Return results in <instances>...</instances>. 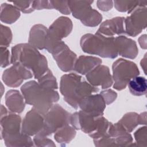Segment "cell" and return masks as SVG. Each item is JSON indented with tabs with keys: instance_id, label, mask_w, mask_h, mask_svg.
I'll return each instance as SVG.
<instances>
[{
	"instance_id": "obj_1",
	"label": "cell",
	"mask_w": 147,
	"mask_h": 147,
	"mask_svg": "<svg viewBox=\"0 0 147 147\" xmlns=\"http://www.w3.org/2000/svg\"><path fill=\"white\" fill-rule=\"evenodd\" d=\"M60 91L65 100L71 106L77 109L82 99L92 92L99 91V88L82 80L81 76L71 73L61 77Z\"/></svg>"
},
{
	"instance_id": "obj_2",
	"label": "cell",
	"mask_w": 147,
	"mask_h": 147,
	"mask_svg": "<svg viewBox=\"0 0 147 147\" xmlns=\"http://www.w3.org/2000/svg\"><path fill=\"white\" fill-rule=\"evenodd\" d=\"M25 102L33 106V109L45 115L52 106V103L59 99V94L53 90L48 89L35 81L26 83L21 88Z\"/></svg>"
},
{
	"instance_id": "obj_3",
	"label": "cell",
	"mask_w": 147,
	"mask_h": 147,
	"mask_svg": "<svg viewBox=\"0 0 147 147\" xmlns=\"http://www.w3.org/2000/svg\"><path fill=\"white\" fill-rule=\"evenodd\" d=\"M11 52V63L19 62L29 69H32L35 79H39L48 70L47 59L32 45H17L12 48Z\"/></svg>"
},
{
	"instance_id": "obj_4",
	"label": "cell",
	"mask_w": 147,
	"mask_h": 147,
	"mask_svg": "<svg viewBox=\"0 0 147 147\" xmlns=\"http://www.w3.org/2000/svg\"><path fill=\"white\" fill-rule=\"evenodd\" d=\"M80 43L92 44V46L82 48L86 53L112 59L117 56L118 52L113 37H105L97 33L96 35L87 34L82 36Z\"/></svg>"
},
{
	"instance_id": "obj_5",
	"label": "cell",
	"mask_w": 147,
	"mask_h": 147,
	"mask_svg": "<svg viewBox=\"0 0 147 147\" xmlns=\"http://www.w3.org/2000/svg\"><path fill=\"white\" fill-rule=\"evenodd\" d=\"M1 133L6 146H14V142H22L23 139L29 138L27 135L20 133L21 117L7 112L5 107L1 105Z\"/></svg>"
},
{
	"instance_id": "obj_6",
	"label": "cell",
	"mask_w": 147,
	"mask_h": 147,
	"mask_svg": "<svg viewBox=\"0 0 147 147\" xmlns=\"http://www.w3.org/2000/svg\"><path fill=\"white\" fill-rule=\"evenodd\" d=\"M93 1H68L73 16L80 19L87 26H95L102 20V16L91 7Z\"/></svg>"
},
{
	"instance_id": "obj_7",
	"label": "cell",
	"mask_w": 147,
	"mask_h": 147,
	"mask_svg": "<svg viewBox=\"0 0 147 147\" xmlns=\"http://www.w3.org/2000/svg\"><path fill=\"white\" fill-rule=\"evenodd\" d=\"M114 88L121 90L126 87L129 81L139 74L136 64L130 61L119 59L113 65Z\"/></svg>"
},
{
	"instance_id": "obj_8",
	"label": "cell",
	"mask_w": 147,
	"mask_h": 147,
	"mask_svg": "<svg viewBox=\"0 0 147 147\" xmlns=\"http://www.w3.org/2000/svg\"><path fill=\"white\" fill-rule=\"evenodd\" d=\"M13 65L4 71L2 80L8 86L16 87L20 86L24 79L31 78L33 75L29 69L19 62H14Z\"/></svg>"
},
{
	"instance_id": "obj_9",
	"label": "cell",
	"mask_w": 147,
	"mask_h": 147,
	"mask_svg": "<svg viewBox=\"0 0 147 147\" xmlns=\"http://www.w3.org/2000/svg\"><path fill=\"white\" fill-rule=\"evenodd\" d=\"M41 114L33 108L27 113L22 122V133L27 136L38 133L42 130L44 122V119Z\"/></svg>"
},
{
	"instance_id": "obj_10",
	"label": "cell",
	"mask_w": 147,
	"mask_h": 147,
	"mask_svg": "<svg viewBox=\"0 0 147 147\" xmlns=\"http://www.w3.org/2000/svg\"><path fill=\"white\" fill-rule=\"evenodd\" d=\"M89 83L92 86H100L107 88L113 84V79L107 66L98 65L86 75Z\"/></svg>"
},
{
	"instance_id": "obj_11",
	"label": "cell",
	"mask_w": 147,
	"mask_h": 147,
	"mask_svg": "<svg viewBox=\"0 0 147 147\" xmlns=\"http://www.w3.org/2000/svg\"><path fill=\"white\" fill-rule=\"evenodd\" d=\"M79 106L86 113L95 115H103L106 102L101 95H88L82 99Z\"/></svg>"
},
{
	"instance_id": "obj_12",
	"label": "cell",
	"mask_w": 147,
	"mask_h": 147,
	"mask_svg": "<svg viewBox=\"0 0 147 147\" xmlns=\"http://www.w3.org/2000/svg\"><path fill=\"white\" fill-rule=\"evenodd\" d=\"M53 56L62 71L67 72L74 69L76 55L69 50L67 45H65L53 54Z\"/></svg>"
},
{
	"instance_id": "obj_13",
	"label": "cell",
	"mask_w": 147,
	"mask_h": 147,
	"mask_svg": "<svg viewBox=\"0 0 147 147\" xmlns=\"http://www.w3.org/2000/svg\"><path fill=\"white\" fill-rule=\"evenodd\" d=\"M123 17H115L111 20L105 21L100 26L97 33L105 34L113 37L114 34H123L125 33L123 28Z\"/></svg>"
},
{
	"instance_id": "obj_14",
	"label": "cell",
	"mask_w": 147,
	"mask_h": 147,
	"mask_svg": "<svg viewBox=\"0 0 147 147\" xmlns=\"http://www.w3.org/2000/svg\"><path fill=\"white\" fill-rule=\"evenodd\" d=\"M115 44L119 55L130 59L136 56L137 49L134 41L125 36H118L115 38Z\"/></svg>"
},
{
	"instance_id": "obj_15",
	"label": "cell",
	"mask_w": 147,
	"mask_h": 147,
	"mask_svg": "<svg viewBox=\"0 0 147 147\" xmlns=\"http://www.w3.org/2000/svg\"><path fill=\"white\" fill-rule=\"evenodd\" d=\"M6 105L13 112L21 113L25 107L23 98L19 91L17 90L8 91L5 96Z\"/></svg>"
},
{
	"instance_id": "obj_16",
	"label": "cell",
	"mask_w": 147,
	"mask_h": 147,
	"mask_svg": "<svg viewBox=\"0 0 147 147\" xmlns=\"http://www.w3.org/2000/svg\"><path fill=\"white\" fill-rule=\"evenodd\" d=\"M102 63L100 59L91 56H80L75 64L74 69L78 72L84 75Z\"/></svg>"
},
{
	"instance_id": "obj_17",
	"label": "cell",
	"mask_w": 147,
	"mask_h": 147,
	"mask_svg": "<svg viewBox=\"0 0 147 147\" xmlns=\"http://www.w3.org/2000/svg\"><path fill=\"white\" fill-rule=\"evenodd\" d=\"M128 87L131 94L136 96L146 94L147 91V81L143 76H134L129 82Z\"/></svg>"
},
{
	"instance_id": "obj_18",
	"label": "cell",
	"mask_w": 147,
	"mask_h": 147,
	"mask_svg": "<svg viewBox=\"0 0 147 147\" xmlns=\"http://www.w3.org/2000/svg\"><path fill=\"white\" fill-rule=\"evenodd\" d=\"M1 9V20L6 24L14 22L20 16L19 9L12 5L2 3Z\"/></svg>"
},
{
	"instance_id": "obj_19",
	"label": "cell",
	"mask_w": 147,
	"mask_h": 147,
	"mask_svg": "<svg viewBox=\"0 0 147 147\" xmlns=\"http://www.w3.org/2000/svg\"><path fill=\"white\" fill-rule=\"evenodd\" d=\"M38 79L39 84L43 87L51 90L57 88V84L56 79L49 69L42 76H41Z\"/></svg>"
},
{
	"instance_id": "obj_20",
	"label": "cell",
	"mask_w": 147,
	"mask_h": 147,
	"mask_svg": "<svg viewBox=\"0 0 147 147\" xmlns=\"http://www.w3.org/2000/svg\"><path fill=\"white\" fill-rule=\"evenodd\" d=\"M12 38V34L10 29L3 25H1V46L7 47L10 44Z\"/></svg>"
},
{
	"instance_id": "obj_21",
	"label": "cell",
	"mask_w": 147,
	"mask_h": 147,
	"mask_svg": "<svg viewBox=\"0 0 147 147\" xmlns=\"http://www.w3.org/2000/svg\"><path fill=\"white\" fill-rule=\"evenodd\" d=\"M14 6L24 13H30L34 10L33 1H12Z\"/></svg>"
},
{
	"instance_id": "obj_22",
	"label": "cell",
	"mask_w": 147,
	"mask_h": 147,
	"mask_svg": "<svg viewBox=\"0 0 147 147\" xmlns=\"http://www.w3.org/2000/svg\"><path fill=\"white\" fill-rule=\"evenodd\" d=\"M53 8H55L65 14H68L70 10L68 6V1H51Z\"/></svg>"
},
{
	"instance_id": "obj_23",
	"label": "cell",
	"mask_w": 147,
	"mask_h": 147,
	"mask_svg": "<svg viewBox=\"0 0 147 147\" xmlns=\"http://www.w3.org/2000/svg\"><path fill=\"white\" fill-rule=\"evenodd\" d=\"M1 67L5 68L10 64L9 52L5 47L1 46Z\"/></svg>"
}]
</instances>
